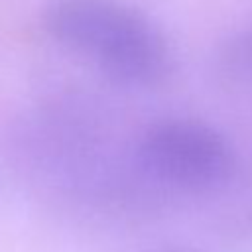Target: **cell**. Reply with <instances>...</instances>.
I'll return each instance as SVG.
<instances>
[{
  "instance_id": "3957f363",
  "label": "cell",
  "mask_w": 252,
  "mask_h": 252,
  "mask_svg": "<svg viewBox=\"0 0 252 252\" xmlns=\"http://www.w3.org/2000/svg\"><path fill=\"white\" fill-rule=\"evenodd\" d=\"M215 75L226 89L252 87V20L222 39L215 53Z\"/></svg>"
},
{
  "instance_id": "277c9868",
  "label": "cell",
  "mask_w": 252,
  "mask_h": 252,
  "mask_svg": "<svg viewBox=\"0 0 252 252\" xmlns=\"http://www.w3.org/2000/svg\"><path fill=\"white\" fill-rule=\"evenodd\" d=\"M146 252H207V250L193 248V246H159V248H152Z\"/></svg>"
},
{
  "instance_id": "6da1fadb",
  "label": "cell",
  "mask_w": 252,
  "mask_h": 252,
  "mask_svg": "<svg viewBox=\"0 0 252 252\" xmlns=\"http://www.w3.org/2000/svg\"><path fill=\"white\" fill-rule=\"evenodd\" d=\"M41 26L53 41L124 85L152 87L173 69L159 24L124 0H47Z\"/></svg>"
},
{
  "instance_id": "7a4b0ae2",
  "label": "cell",
  "mask_w": 252,
  "mask_h": 252,
  "mask_svg": "<svg viewBox=\"0 0 252 252\" xmlns=\"http://www.w3.org/2000/svg\"><path fill=\"white\" fill-rule=\"evenodd\" d=\"M134 159L148 183L179 195H207L230 183L236 156L226 136L193 116H163L144 128Z\"/></svg>"
}]
</instances>
